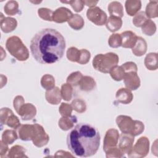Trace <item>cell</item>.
<instances>
[{
	"instance_id": "26",
	"label": "cell",
	"mask_w": 158,
	"mask_h": 158,
	"mask_svg": "<svg viewBox=\"0 0 158 158\" xmlns=\"http://www.w3.org/2000/svg\"><path fill=\"white\" fill-rule=\"evenodd\" d=\"M144 64L149 70H156L157 69V54L153 52L148 54L145 57Z\"/></svg>"
},
{
	"instance_id": "40",
	"label": "cell",
	"mask_w": 158,
	"mask_h": 158,
	"mask_svg": "<svg viewBox=\"0 0 158 158\" xmlns=\"http://www.w3.org/2000/svg\"><path fill=\"white\" fill-rule=\"evenodd\" d=\"M62 3L70 4L72 8L76 12H80L83 8L84 1H61Z\"/></svg>"
},
{
	"instance_id": "23",
	"label": "cell",
	"mask_w": 158,
	"mask_h": 158,
	"mask_svg": "<svg viewBox=\"0 0 158 158\" xmlns=\"http://www.w3.org/2000/svg\"><path fill=\"white\" fill-rule=\"evenodd\" d=\"M76 122L77 118L75 116L63 117L59 121V126L62 130L67 131L72 128Z\"/></svg>"
},
{
	"instance_id": "34",
	"label": "cell",
	"mask_w": 158,
	"mask_h": 158,
	"mask_svg": "<svg viewBox=\"0 0 158 158\" xmlns=\"http://www.w3.org/2000/svg\"><path fill=\"white\" fill-rule=\"evenodd\" d=\"M82 78H83V75L80 72H73L67 77V82L75 86L79 85V83Z\"/></svg>"
},
{
	"instance_id": "35",
	"label": "cell",
	"mask_w": 158,
	"mask_h": 158,
	"mask_svg": "<svg viewBox=\"0 0 158 158\" xmlns=\"http://www.w3.org/2000/svg\"><path fill=\"white\" fill-rule=\"evenodd\" d=\"M60 94L62 97L65 101H69L72 96V88L69 84H64L61 87Z\"/></svg>"
},
{
	"instance_id": "24",
	"label": "cell",
	"mask_w": 158,
	"mask_h": 158,
	"mask_svg": "<svg viewBox=\"0 0 158 158\" xmlns=\"http://www.w3.org/2000/svg\"><path fill=\"white\" fill-rule=\"evenodd\" d=\"M141 2L140 1H127L125 9L129 15L133 16L141 9Z\"/></svg>"
},
{
	"instance_id": "14",
	"label": "cell",
	"mask_w": 158,
	"mask_h": 158,
	"mask_svg": "<svg viewBox=\"0 0 158 158\" xmlns=\"http://www.w3.org/2000/svg\"><path fill=\"white\" fill-rule=\"evenodd\" d=\"M23 120H28L32 119L36 115V107L31 104H23L19 109L17 112Z\"/></svg>"
},
{
	"instance_id": "30",
	"label": "cell",
	"mask_w": 158,
	"mask_h": 158,
	"mask_svg": "<svg viewBox=\"0 0 158 158\" xmlns=\"http://www.w3.org/2000/svg\"><path fill=\"white\" fill-rule=\"evenodd\" d=\"M148 20L149 19L146 13L143 11H140L134 17L133 19V23L136 27H143Z\"/></svg>"
},
{
	"instance_id": "5",
	"label": "cell",
	"mask_w": 158,
	"mask_h": 158,
	"mask_svg": "<svg viewBox=\"0 0 158 158\" xmlns=\"http://www.w3.org/2000/svg\"><path fill=\"white\" fill-rule=\"evenodd\" d=\"M6 47L10 54L19 60L23 61L28 58L29 52L27 48L16 36L9 37L7 40Z\"/></svg>"
},
{
	"instance_id": "2",
	"label": "cell",
	"mask_w": 158,
	"mask_h": 158,
	"mask_svg": "<svg viewBox=\"0 0 158 158\" xmlns=\"http://www.w3.org/2000/svg\"><path fill=\"white\" fill-rule=\"evenodd\" d=\"M98 130L86 123H80L70 131L67 138L68 148L72 154L81 157L94 155L100 144Z\"/></svg>"
},
{
	"instance_id": "13",
	"label": "cell",
	"mask_w": 158,
	"mask_h": 158,
	"mask_svg": "<svg viewBox=\"0 0 158 158\" xmlns=\"http://www.w3.org/2000/svg\"><path fill=\"white\" fill-rule=\"evenodd\" d=\"M121 46L125 48H133L135 45L138 36L131 31H125L120 34Z\"/></svg>"
},
{
	"instance_id": "19",
	"label": "cell",
	"mask_w": 158,
	"mask_h": 158,
	"mask_svg": "<svg viewBox=\"0 0 158 158\" xmlns=\"http://www.w3.org/2000/svg\"><path fill=\"white\" fill-rule=\"evenodd\" d=\"M17 22L15 19L10 17L1 18V28L4 33H9L13 31L17 27Z\"/></svg>"
},
{
	"instance_id": "38",
	"label": "cell",
	"mask_w": 158,
	"mask_h": 158,
	"mask_svg": "<svg viewBox=\"0 0 158 158\" xmlns=\"http://www.w3.org/2000/svg\"><path fill=\"white\" fill-rule=\"evenodd\" d=\"M148 29H149V36L152 35L155 33L156 29L155 23L152 20H149V19L142 27V31H143V33L146 34L147 31L148 30Z\"/></svg>"
},
{
	"instance_id": "47",
	"label": "cell",
	"mask_w": 158,
	"mask_h": 158,
	"mask_svg": "<svg viewBox=\"0 0 158 158\" xmlns=\"http://www.w3.org/2000/svg\"><path fill=\"white\" fill-rule=\"evenodd\" d=\"M84 3L89 7H93L97 3L98 1H84Z\"/></svg>"
},
{
	"instance_id": "32",
	"label": "cell",
	"mask_w": 158,
	"mask_h": 158,
	"mask_svg": "<svg viewBox=\"0 0 158 158\" xmlns=\"http://www.w3.org/2000/svg\"><path fill=\"white\" fill-rule=\"evenodd\" d=\"M112 78L116 81H120L123 79L124 76V71L121 66L118 67L117 65L114 67L109 72Z\"/></svg>"
},
{
	"instance_id": "15",
	"label": "cell",
	"mask_w": 158,
	"mask_h": 158,
	"mask_svg": "<svg viewBox=\"0 0 158 158\" xmlns=\"http://www.w3.org/2000/svg\"><path fill=\"white\" fill-rule=\"evenodd\" d=\"M146 146H149V140L146 137H141L138 140L133 149H131V151L128 154L136 153L137 154L136 156H139V154H141V157L145 156L147 154L148 152L149 151V149L143 148V147Z\"/></svg>"
},
{
	"instance_id": "27",
	"label": "cell",
	"mask_w": 158,
	"mask_h": 158,
	"mask_svg": "<svg viewBox=\"0 0 158 158\" xmlns=\"http://www.w3.org/2000/svg\"><path fill=\"white\" fill-rule=\"evenodd\" d=\"M68 23L72 28L76 30H80L84 25L83 18L78 14L73 15L68 20Z\"/></svg>"
},
{
	"instance_id": "16",
	"label": "cell",
	"mask_w": 158,
	"mask_h": 158,
	"mask_svg": "<svg viewBox=\"0 0 158 158\" xmlns=\"http://www.w3.org/2000/svg\"><path fill=\"white\" fill-rule=\"evenodd\" d=\"M19 137L23 141L32 140L35 133V125H22L19 128Z\"/></svg>"
},
{
	"instance_id": "28",
	"label": "cell",
	"mask_w": 158,
	"mask_h": 158,
	"mask_svg": "<svg viewBox=\"0 0 158 158\" xmlns=\"http://www.w3.org/2000/svg\"><path fill=\"white\" fill-rule=\"evenodd\" d=\"M17 139V135L14 130H6L2 135V141L4 143L11 144Z\"/></svg>"
},
{
	"instance_id": "9",
	"label": "cell",
	"mask_w": 158,
	"mask_h": 158,
	"mask_svg": "<svg viewBox=\"0 0 158 158\" xmlns=\"http://www.w3.org/2000/svg\"><path fill=\"white\" fill-rule=\"evenodd\" d=\"M118 136V133L117 130L115 129H110L107 131L103 146V149L105 152L111 148L116 147Z\"/></svg>"
},
{
	"instance_id": "6",
	"label": "cell",
	"mask_w": 158,
	"mask_h": 158,
	"mask_svg": "<svg viewBox=\"0 0 158 158\" xmlns=\"http://www.w3.org/2000/svg\"><path fill=\"white\" fill-rule=\"evenodd\" d=\"M1 122L14 129H17L20 125L18 118L14 115L11 110L7 107L2 108L1 110Z\"/></svg>"
},
{
	"instance_id": "25",
	"label": "cell",
	"mask_w": 158,
	"mask_h": 158,
	"mask_svg": "<svg viewBox=\"0 0 158 158\" xmlns=\"http://www.w3.org/2000/svg\"><path fill=\"white\" fill-rule=\"evenodd\" d=\"M79 85L81 90L88 91L94 88L96 86V82L91 77L85 76L83 77L79 83Z\"/></svg>"
},
{
	"instance_id": "18",
	"label": "cell",
	"mask_w": 158,
	"mask_h": 158,
	"mask_svg": "<svg viewBox=\"0 0 158 158\" xmlns=\"http://www.w3.org/2000/svg\"><path fill=\"white\" fill-rule=\"evenodd\" d=\"M46 100L52 104H58L60 100V92L57 87H54L46 92Z\"/></svg>"
},
{
	"instance_id": "43",
	"label": "cell",
	"mask_w": 158,
	"mask_h": 158,
	"mask_svg": "<svg viewBox=\"0 0 158 158\" xmlns=\"http://www.w3.org/2000/svg\"><path fill=\"white\" fill-rule=\"evenodd\" d=\"M157 4V1H150L149 3L148 4L147 7H146V15L148 17L150 18H152V17H156L157 16V14L154 12L153 11V7L154 6Z\"/></svg>"
},
{
	"instance_id": "36",
	"label": "cell",
	"mask_w": 158,
	"mask_h": 158,
	"mask_svg": "<svg viewBox=\"0 0 158 158\" xmlns=\"http://www.w3.org/2000/svg\"><path fill=\"white\" fill-rule=\"evenodd\" d=\"M109 45L112 48H118L122 44L120 34H112L109 38Z\"/></svg>"
},
{
	"instance_id": "29",
	"label": "cell",
	"mask_w": 158,
	"mask_h": 158,
	"mask_svg": "<svg viewBox=\"0 0 158 158\" xmlns=\"http://www.w3.org/2000/svg\"><path fill=\"white\" fill-rule=\"evenodd\" d=\"M18 8L19 4L15 1H8L4 7L5 13L9 15H14L16 14L19 11Z\"/></svg>"
},
{
	"instance_id": "1",
	"label": "cell",
	"mask_w": 158,
	"mask_h": 158,
	"mask_svg": "<svg viewBox=\"0 0 158 158\" xmlns=\"http://www.w3.org/2000/svg\"><path fill=\"white\" fill-rule=\"evenodd\" d=\"M65 40L60 33L53 28H44L36 33L30 41V52L39 63H55L63 56Z\"/></svg>"
},
{
	"instance_id": "46",
	"label": "cell",
	"mask_w": 158,
	"mask_h": 158,
	"mask_svg": "<svg viewBox=\"0 0 158 158\" xmlns=\"http://www.w3.org/2000/svg\"><path fill=\"white\" fill-rule=\"evenodd\" d=\"M8 149V146L6 143H4L2 140L1 141V156L2 157L3 154L6 153Z\"/></svg>"
},
{
	"instance_id": "10",
	"label": "cell",
	"mask_w": 158,
	"mask_h": 158,
	"mask_svg": "<svg viewBox=\"0 0 158 158\" xmlns=\"http://www.w3.org/2000/svg\"><path fill=\"white\" fill-rule=\"evenodd\" d=\"M134 141V137L127 133H122L120 135L118 148L122 154L130 153L132 149V145Z\"/></svg>"
},
{
	"instance_id": "37",
	"label": "cell",
	"mask_w": 158,
	"mask_h": 158,
	"mask_svg": "<svg viewBox=\"0 0 158 158\" xmlns=\"http://www.w3.org/2000/svg\"><path fill=\"white\" fill-rule=\"evenodd\" d=\"M72 109L78 112L82 113L86 110L85 102L81 99H75L72 102Z\"/></svg>"
},
{
	"instance_id": "31",
	"label": "cell",
	"mask_w": 158,
	"mask_h": 158,
	"mask_svg": "<svg viewBox=\"0 0 158 158\" xmlns=\"http://www.w3.org/2000/svg\"><path fill=\"white\" fill-rule=\"evenodd\" d=\"M41 83L44 88L46 90H49L54 87L55 80L52 75H45L42 77Z\"/></svg>"
},
{
	"instance_id": "39",
	"label": "cell",
	"mask_w": 158,
	"mask_h": 158,
	"mask_svg": "<svg viewBox=\"0 0 158 158\" xmlns=\"http://www.w3.org/2000/svg\"><path fill=\"white\" fill-rule=\"evenodd\" d=\"M38 14L39 16L45 20L51 21L52 20V16L53 12L49 9L47 8H40L38 9Z\"/></svg>"
},
{
	"instance_id": "17",
	"label": "cell",
	"mask_w": 158,
	"mask_h": 158,
	"mask_svg": "<svg viewBox=\"0 0 158 158\" xmlns=\"http://www.w3.org/2000/svg\"><path fill=\"white\" fill-rule=\"evenodd\" d=\"M116 99L121 103L127 104L130 103L133 98L132 93L129 89L120 88L116 93Z\"/></svg>"
},
{
	"instance_id": "42",
	"label": "cell",
	"mask_w": 158,
	"mask_h": 158,
	"mask_svg": "<svg viewBox=\"0 0 158 158\" xmlns=\"http://www.w3.org/2000/svg\"><path fill=\"white\" fill-rule=\"evenodd\" d=\"M90 52L86 49H81L80 50V57L78 63L80 64H86L89 59H90Z\"/></svg>"
},
{
	"instance_id": "7",
	"label": "cell",
	"mask_w": 158,
	"mask_h": 158,
	"mask_svg": "<svg viewBox=\"0 0 158 158\" xmlns=\"http://www.w3.org/2000/svg\"><path fill=\"white\" fill-rule=\"evenodd\" d=\"M87 18L96 25H102L107 20L106 14L98 7L88 9L86 12Z\"/></svg>"
},
{
	"instance_id": "8",
	"label": "cell",
	"mask_w": 158,
	"mask_h": 158,
	"mask_svg": "<svg viewBox=\"0 0 158 158\" xmlns=\"http://www.w3.org/2000/svg\"><path fill=\"white\" fill-rule=\"evenodd\" d=\"M125 86L131 90H136L140 86V80L136 72H127L123 78Z\"/></svg>"
},
{
	"instance_id": "20",
	"label": "cell",
	"mask_w": 158,
	"mask_h": 158,
	"mask_svg": "<svg viewBox=\"0 0 158 158\" xmlns=\"http://www.w3.org/2000/svg\"><path fill=\"white\" fill-rule=\"evenodd\" d=\"M147 50V43L141 37H138L136 43L132 48L133 53L136 56H141L145 54Z\"/></svg>"
},
{
	"instance_id": "11",
	"label": "cell",
	"mask_w": 158,
	"mask_h": 158,
	"mask_svg": "<svg viewBox=\"0 0 158 158\" xmlns=\"http://www.w3.org/2000/svg\"><path fill=\"white\" fill-rule=\"evenodd\" d=\"M35 133H34L33 137L32 138L33 144L38 147L43 146L41 139L40 138H41L42 139V140L46 144L49 141V136L46 133L43 128L38 124H35Z\"/></svg>"
},
{
	"instance_id": "45",
	"label": "cell",
	"mask_w": 158,
	"mask_h": 158,
	"mask_svg": "<svg viewBox=\"0 0 158 158\" xmlns=\"http://www.w3.org/2000/svg\"><path fill=\"white\" fill-rule=\"evenodd\" d=\"M23 98L21 96H17L14 100V107L15 109L17 112H19L20 107L24 104Z\"/></svg>"
},
{
	"instance_id": "41",
	"label": "cell",
	"mask_w": 158,
	"mask_h": 158,
	"mask_svg": "<svg viewBox=\"0 0 158 158\" xmlns=\"http://www.w3.org/2000/svg\"><path fill=\"white\" fill-rule=\"evenodd\" d=\"M59 110L63 117H67L70 115L72 111V107L67 103H62Z\"/></svg>"
},
{
	"instance_id": "3",
	"label": "cell",
	"mask_w": 158,
	"mask_h": 158,
	"mask_svg": "<svg viewBox=\"0 0 158 158\" xmlns=\"http://www.w3.org/2000/svg\"><path fill=\"white\" fill-rule=\"evenodd\" d=\"M119 60L118 56L113 52L97 54L93 60V66L98 71L107 73Z\"/></svg>"
},
{
	"instance_id": "4",
	"label": "cell",
	"mask_w": 158,
	"mask_h": 158,
	"mask_svg": "<svg viewBox=\"0 0 158 158\" xmlns=\"http://www.w3.org/2000/svg\"><path fill=\"white\" fill-rule=\"evenodd\" d=\"M116 122L122 133L130 134L133 136L141 134L144 130L143 123L140 121L133 120L130 117L118 116Z\"/></svg>"
},
{
	"instance_id": "33",
	"label": "cell",
	"mask_w": 158,
	"mask_h": 158,
	"mask_svg": "<svg viewBox=\"0 0 158 158\" xmlns=\"http://www.w3.org/2000/svg\"><path fill=\"white\" fill-rule=\"evenodd\" d=\"M67 57L69 60L78 62L80 57V50L74 47L70 48L67 51Z\"/></svg>"
},
{
	"instance_id": "22",
	"label": "cell",
	"mask_w": 158,
	"mask_h": 158,
	"mask_svg": "<svg viewBox=\"0 0 158 158\" xmlns=\"http://www.w3.org/2000/svg\"><path fill=\"white\" fill-rule=\"evenodd\" d=\"M122 21L120 18L111 15L108 18L106 22L107 28L112 32L116 31L120 29L122 27Z\"/></svg>"
},
{
	"instance_id": "21",
	"label": "cell",
	"mask_w": 158,
	"mask_h": 158,
	"mask_svg": "<svg viewBox=\"0 0 158 158\" xmlns=\"http://www.w3.org/2000/svg\"><path fill=\"white\" fill-rule=\"evenodd\" d=\"M108 11L111 16L121 18L123 16V7L121 3L117 1H113L108 6Z\"/></svg>"
},
{
	"instance_id": "12",
	"label": "cell",
	"mask_w": 158,
	"mask_h": 158,
	"mask_svg": "<svg viewBox=\"0 0 158 158\" xmlns=\"http://www.w3.org/2000/svg\"><path fill=\"white\" fill-rule=\"evenodd\" d=\"M72 15V12L67 8L60 7L53 12L52 20L57 23H62L68 21Z\"/></svg>"
},
{
	"instance_id": "44",
	"label": "cell",
	"mask_w": 158,
	"mask_h": 158,
	"mask_svg": "<svg viewBox=\"0 0 158 158\" xmlns=\"http://www.w3.org/2000/svg\"><path fill=\"white\" fill-rule=\"evenodd\" d=\"M124 72H137V66L135 63L133 62H127L121 65Z\"/></svg>"
}]
</instances>
